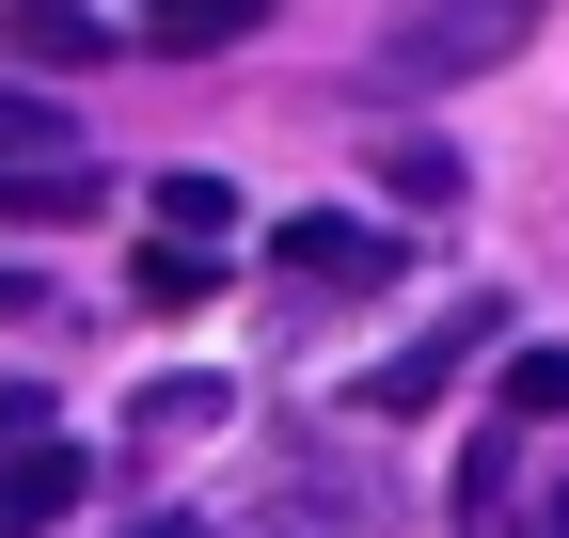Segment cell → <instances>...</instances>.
<instances>
[{"mask_svg": "<svg viewBox=\"0 0 569 538\" xmlns=\"http://www.w3.org/2000/svg\"><path fill=\"white\" fill-rule=\"evenodd\" d=\"M553 17V0H411V17L380 32V96H443V80H490L522 32Z\"/></svg>", "mask_w": 569, "mask_h": 538, "instance_id": "obj_1", "label": "cell"}, {"mask_svg": "<svg viewBox=\"0 0 569 538\" xmlns=\"http://www.w3.org/2000/svg\"><path fill=\"white\" fill-rule=\"evenodd\" d=\"M0 207H17V222H80L96 207V143L48 96H17V80H0Z\"/></svg>", "mask_w": 569, "mask_h": 538, "instance_id": "obj_2", "label": "cell"}, {"mask_svg": "<svg viewBox=\"0 0 569 538\" xmlns=\"http://www.w3.org/2000/svg\"><path fill=\"white\" fill-rule=\"evenodd\" d=\"M80 507V444L48 428V396H0V538H48Z\"/></svg>", "mask_w": 569, "mask_h": 538, "instance_id": "obj_3", "label": "cell"}, {"mask_svg": "<svg viewBox=\"0 0 569 538\" xmlns=\"http://www.w3.org/2000/svg\"><path fill=\"white\" fill-rule=\"evenodd\" d=\"M490 332H507V317H490V301H459L443 332H411V349H380V365H365V396H348V412H380V428H396V412H427V396H443V380H459V365L490 349Z\"/></svg>", "mask_w": 569, "mask_h": 538, "instance_id": "obj_4", "label": "cell"}, {"mask_svg": "<svg viewBox=\"0 0 569 538\" xmlns=\"http://www.w3.org/2000/svg\"><path fill=\"white\" fill-rule=\"evenodd\" d=\"M269 269H284V286H317V301H348V286H380V269H396V238L348 222V207H301V222L269 238Z\"/></svg>", "mask_w": 569, "mask_h": 538, "instance_id": "obj_5", "label": "cell"}, {"mask_svg": "<svg viewBox=\"0 0 569 538\" xmlns=\"http://www.w3.org/2000/svg\"><path fill=\"white\" fill-rule=\"evenodd\" d=\"M253 538H380V476H317V459H284V491L253 507Z\"/></svg>", "mask_w": 569, "mask_h": 538, "instance_id": "obj_6", "label": "cell"}, {"mask_svg": "<svg viewBox=\"0 0 569 538\" xmlns=\"http://www.w3.org/2000/svg\"><path fill=\"white\" fill-rule=\"evenodd\" d=\"M111 32L80 17V0H17V17H0V63H32V80H80Z\"/></svg>", "mask_w": 569, "mask_h": 538, "instance_id": "obj_7", "label": "cell"}, {"mask_svg": "<svg viewBox=\"0 0 569 538\" xmlns=\"http://www.w3.org/2000/svg\"><path fill=\"white\" fill-rule=\"evenodd\" d=\"M269 0H142V48H238Z\"/></svg>", "mask_w": 569, "mask_h": 538, "instance_id": "obj_8", "label": "cell"}, {"mask_svg": "<svg viewBox=\"0 0 569 538\" xmlns=\"http://www.w3.org/2000/svg\"><path fill=\"white\" fill-rule=\"evenodd\" d=\"M206 286H222V269H206V238H159V253L127 269V301H159V317H190Z\"/></svg>", "mask_w": 569, "mask_h": 538, "instance_id": "obj_9", "label": "cell"}, {"mask_svg": "<svg viewBox=\"0 0 569 538\" xmlns=\"http://www.w3.org/2000/svg\"><path fill=\"white\" fill-rule=\"evenodd\" d=\"M380 190H396V207H443V222H459V143H380Z\"/></svg>", "mask_w": 569, "mask_h": 538, "instance_id": "obj_10", "label": "cell"}, {"mask_svg": "<svg viewBox=\"0 0 569 538\" xmlns=\"http://www.w3.org/2000/svg\"><path fill=\"white\" fill-rule=\"evenodd\" d=\"M569 412V349H507V428H553Z\"/></svg>", "mask_w": 569, "mask_h": 538, "instance_id": "obj_11", "label": "cell"}, {"mask_svg": "<svg viewBox=\"0 0 569 538\" xmlns=\"http://www.w3.org/2000/svg\"><path fill=\"white\" fill-rule=\"evenodd\" d=\"M222 222H238L222 175H159V238H222Z\"/></svg>", "mask_w": 569, "mask_h": 538, "instance_id": "obj_12", "label": "cell"}, {"mask_svg": "<svg viewBox=\"0 0 569 538\" xmlns=\"http://www.w3.org/2000/svg\"><path fill=\"white\" fill-rule=\"evenodd\" d=\"M127 412H142V444H190L206 412H222V380H159V396H127Z\"/></svg>", "mask_w": 569, "mask_h": 538, "instance_id": "obj_13", "label": "cell"}, {"mask_svg": "<svg viewBox=\"0 0 569 538\" xmlns=\"http://www.w3.org/2000/svg\"><path fill=\"white\" fill-rule=\"evenodd\" d=\"M127 538H206V522H127Z\"/></svg>", "mask_w": 569, "mask_h": 538, "instance_id": "obj_14", "label": "cell"}, {"mask_svg": "<svg viewBox=\"0 0 569 538\" xmlns=\"http://www.w3.org/2000/svg\"><path fill=\"white\" fill-rule=\"evenodd\" d=\"M17 301H32V286H17V269H0V317H17Z\"/></svg>", "mask_w": 569, "mask_h": 538, "instance_id": "obj_15", "label": "cell"}]
</instances>
